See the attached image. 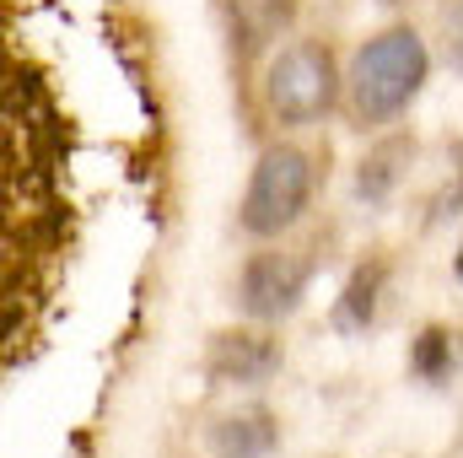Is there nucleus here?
I'll list each match as a JSON object with an SVG mask.
<instances>
[{"label": "nucleus", "mask_w": 463, "mask_h": 458, "mask_svg": "<svg viewBox=\"0 0 463 458\" xmlns=\"http://www.w3.org/2000/svg\"><path fill=\"white\" fill-rule=\"evenodd\" d=\"M335 98H340L335 54L324 43H313V38L286 43L264 71V103L280 124H318L335 109Z\"/></svg>", "instance_id": "obj_2"}, {"label": "nucleus", "mask_w": 463, "mask_h": 458, "mask_svg": "<svg viewBox=\"0 0 463 458\" xmlns=\"http://www.w3.org/2000/svg\"><path fill=\"white\" fill-rule=\"evenodd\" d=\"M275 372H280V345L269 335L237 329V335H216V345H211V377L216 383H264Z\"/></svg>", "instance_id": "obj_5"}, {"label": "nucleus", "mask_w": 463, "mask_h": 458, "mask_svg": "<svg viewBox=\"0 0 463 458\" xmlns=\"http://www.w3.org/2000/svg\"><path fill=\"white\" fill-rule=\"evenodd\" d=\"M453 270H458V281H463V237H458V253H453Z\"/></svg>", "instance_id": "obj_12"}, {"label": "nucleus", "mask_w": 463, "mask_h": 458, "mask_svg": "<svg viewBox=\"0 0 463 458\" xmlns=\"http://www.w3.org/2000/svg\"><path fill=\"white\" fill-rule=\"evenodd\" d=\"M307 281H313V264L297 259V253H253L242 264V281H237V302L248 319L259 324H275V319H291L307 297Z\"/></svg>", "instance_id": "obj_4"}, {"label": "nucleus", "mask_w": 463, "mask_h": 458, "mask_svg": "<svg viewBox=\"0 0 463 458\" xmlns=\"http://www.w3.org/2000/svg\"><path fill=\"white\" fill-rule=\"evenodd\" d=\"M410 372L426 377V383H442L453 372V335L448 329H426L415 340V350H410Z\"/></svg>", "instance_id": "obj_10"}, {"label": "nucleus", "mask_w": 463, "mask_h": 458, "mask_svg": "<svg viewBox=\"0 0 463 458\" xmlns=\"http://www.w3.org/2000/svg\"><path fill=\"white\" fill-rule=\"evenodd\" d=\"M448 54H453V65L463 71V5L453 11V22H448Z\"/></svg>", "instance_id": "obj_11"}, {"label": "nucleus", "mask_w": 463, "mask_h": 458, "mask_svg": "<svg viewBox=\"0 0 463 458\" xmlns=\"http://www.w3.org/2000/svg\"><path fill=\"white\" fill-rule=\"evenodd\" d=\"M280 448V426L269 410H237L211 426V453L216 458H269Z\"/></svg>", "instance_id": "obj_7"}, {"label": "nucleus", "mask_w": 463, "mask_h": 458, "mask_svg": "<svg viewBox=\"0 0 463 458\" xmlns=\"http://www.w3.org/2000/svg\"><path fill=\"white\" fill-rule=\"evenodd\" d=\"M227 5V27H232V49L242 60H253L264 43H275L291 22V0H222Z\"/></svg>", "instance_id": "obj_6"}, {"label": "nucleus", "mask_w": 463, "mask_h": 458, "mask_svg": "<svg viewBox=\"0 0 463 458\" xmlns=\"http://www.w3.org/2000/svg\"><path fill=\"white\" fill-rule=\"evenodd\" d=\"M307 195H313V157L297 146H269L253 162V178L242 195V227L253 237H275L307 211Z\"/></svg>", "instance_id": "obj_3"}, {"label": "nucleus", "mask_w": 463, "mask_h": 458, "mask_svg": "<svg viewBox=\"0 0 463 458\" xmlns=\"http://www.w3.org/2000/svg\"><path fill=\"white\" fill-rule=\"evenodd\" d=\"M377 291H383V264H361L345 281V297L335 308V329L340 335H361L377 319Z\"/></svg>", "instance_id": "obj_9"}, {"label": "nucleus", "mask_w": 463, "mask_h": 458, "mask_svg": "<svg viewBox=\"0 0 463 458\" xmlns=\"http://www.w3.org/2000/svg\"><path fill=\"white\" fill-rule=\"evenodd\" d=\"M410 162H415V140H410V135H388V140H377V146L361 157L355 195H361L366 205H383V200L399 189V178H404Z\"/></svg>", "instance_id": "obj_8"}, {"label": "nucleus", "mask_w": 463, "mask_h": 458, "mask_svg": "<svg viewBox=\"0 0 463 458\" xmlns=\"http://www.w3.org/2000/svg\"><path fill=\"white\" fill-rule=\"evenodd\" d=\"M426 71H431V54L420 43V33L410 27H388L377 38H366L350 60L345 92H350V119L355 124H383V119H399L415 92L426 87Z\"/></svg>", "instance_id": "obj_1"}]
</instances>
